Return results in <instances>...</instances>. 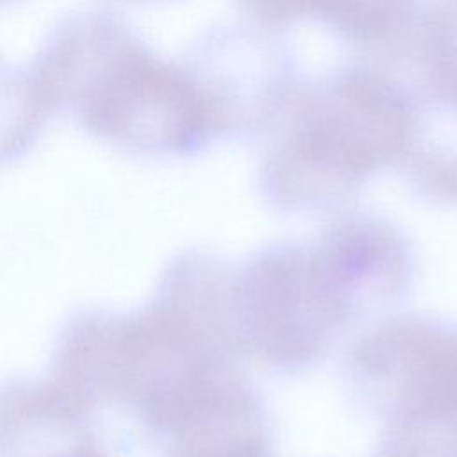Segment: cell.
Returning <instances> with one entry per match:
<instances>
[{
	"mask_svg": "<svg viewBox=\"0 0 457 457\" xmlns=\"http://www.w3.org/2000/svg\"><path fill=\"white\" fill-rule=\"evenodd\" d=\"M412 277L409 239L373 214H339L311 239L268 245L234 266L243 353L275 371L303 370L353 323L398 303Z\"/></svg>",
	"mask_w": 457,
	"mask_h": 457,
	"instance_id": "6da1fadb",
	"label": "cell"
},
{
	"mask_svg": "<svg viewBox=\"0 0 457 457\" xmlns=\"http://www.w3.org/2000/svg\"><path fill=\"white\" fill-rule=\"evenodd\" d=\"M52 114L134 157H187L214 143L179 61L157 55L120 12L61 16L29 62Z\"/></svg>",
	"mask_w": 457,
	"mask_h": 457,
	"instance_id": "7a4b0ae2",
	"label": "cell"
},
{
	"mask_svg": "<svg viewBox=\"0 0 457 457\" xmlns=\"http://www.w3.org/2000/svg\"><path fill=\"white\" fill-rule=\"evenodd\" d=\"M411 112V89L370 64L303 80L268 134L261 193L286 211L328 209L350 200L370 177L400 166Z\"/></svg>",
	"mask_w": 457,
	"mask_h": 457,
	"instance_id": "3957f363",
	"label": "cell"
},
{
	"mask_svg": "<svg viewBox=\"0 0 457 457\" xmlns=\"http://www.w3.org/2000/svg\"><path fill=\"white\" fill-rule=\"evenodd\" d=\"M350 389L380 430L457 425V323L400 314L352 346Z\"/></svg>",
	"mask_w": 457,
	"mask_h": 457,
	"instance_id": "277c9868",
	"label": "cell"
},
{
	"mask_svg": "<svg viewBox=\"0 0 457 457\" xmlns=\"http://www.w3.org/2000/svg\"><path fill=\"white\" fill-rule=\"evenodd\" d=\"M187 71L212 139L268 136L303 79L277 30L220 25L198 36L179 61Z\"/></svg>",
	"mask_w": 457,
	"mask_h": 457,
	"instance_id": "5b68a950",
	"label": "cell"
},
{
	"mask_svg": "<svg viewBox=\"0 0 457 457\" xmlns=\"http://www.w3.org/2000/svg\"><path fill=\"white\" fill-rule=\"evenodd\" d=\"M400 168L436 204H457V95L418 82Z\"/></svg>",
	"mask_w": 457,
	"mask_h": 457,
	"instance_id": "8992f818",
	"label": "cell"
},
{
	"mask_svg": "<svg viewBox=\"0 0 457 457\" xmlns=\"http://www.w3.org/2000/svg\"><path fill=\"white\" fill-rule=\"evenodd\" d=\"M423 0H295L296 21H314L364 50H411Z\"/></svg>",
	"mask_w": 457,
	"mask_h": 457,
	"instance_id": "52a82bcc",
	"label": "cell"
},
{
	"mask_svg": "<svg viewBox=\"0 0 457 457\" xmlns=\"http://www.w3.org/2000/svg\"><path fill=\"white\" fill-rule=\"evenodd\" d=\"M52 116L29 64L0 55V168L30 154Z\"/></svg>",
	"mask_w": 457,
	"mask_h": 457,
	"instance_id": "ba28073f",
	"label": "cell"
},
{
	"mask_svg": "<svg viewBox=\"0 0 457 457\" xmlns=\"http://www.w3.org/2000/svg\"><path fill=\"white\" fill-rule=\"evenodd\" d=\"M39 457H95V455L79 448H64V450H54V452L43 453Z\"/></svg>",
	"mask_w": 457,
	"mask_h": 457,
	"instance_id": "9c48e42d",
	"label": "cell"
},
{
	"mask_svg": "<svg viewBox=\"0 0 457 457\" xmlns=\"http://www.w3.org/2000/svg\"><path fill=\"white\" fill-rule=\"evenodd\" d=\"M18 2H21V0H0V9L9 7V5H14V4H18Z\"/></svg>",
	"mask_w": 457,
	"mask_h": 457,
	"instance_id": "30bf717a",
	"label": "cell"
},
{
	"mask_svg": "<svg viewBox=\"0 0 457 457\" xmlns=\"http://www.w3.org/2000/svg\"><path fill=\"white\" fill-rule=\"evenodd\" d=\"M123 2H157V0H123Z\"/></svg>",
	"mask_w": 457,
	"mask_h": 457,
	"instance_id": "8fae6325",
	"label": "cell"
}]
</instances>
